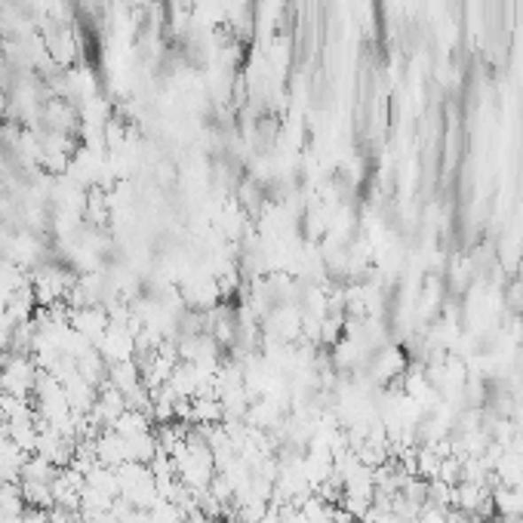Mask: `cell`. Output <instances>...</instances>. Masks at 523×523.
I'll use <instances>...</instances> for the list:
<instances>
[{
  "mask_svg": "<svg viewBox=\"0 0 523 523\" xmlns=\"http://www.w3.org/2000/svg\"><path fill=\"white\" fill-rule=\"evenodd\" d=\"M37 376L41 372L31 366L28 357H6L4 366H0V394L25 397L28 391H35Z\"/></svg>",
  "mask_w": 523,
  "mask_h": 523,
  "instance_id": "obj_1",
  "label": "cell"
}]
</instances>
